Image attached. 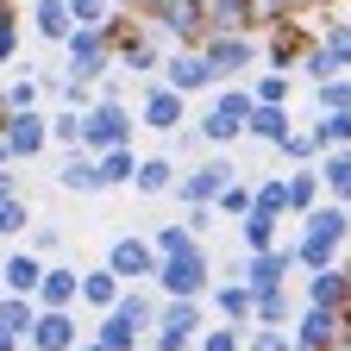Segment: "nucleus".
Masks as SVG:
<instances>
[{"label": "nucleus", "mask_w": 351, "mask_h": 351, "mask_svg": "<svg viewBox=\"0 0 351 351\" xmlns=\"http://www.w3.org/2000/svg\"><path fill=\"white\" fill-rule=\"evenodd\" d=\"M157 38H169V44H201L207 32H213V13H207V0H151V7L138 13Z\"/></svg>", "instance_id": "3"}, {"label": "nucleus", "mask_w": 351, "mask_h": 351, "mask_svg": "<svg viewBox=\"0 0 351 351\" xmlns=\"http://www.w3.org/2000/svg\"><path fill=\"white\" fill-rule=\"evenodd\" d=\"M320 51H326L339 69H351V19H332V25L320 32Z\"/></svg>", "instance_id": "39"}, {"label": "nucleus", "mask_w": 351, "mask_h": 351, "mask_svg": "<svg viewBox=\"0 0 351 351\" xmlns=\"http://www.w3.org/2000/svg\"><path fill=\"white\" fill-rule=\"evenodd\" d=\"M0 138H7L13 163H32V157H38L44 145H51V113H44V107H32V113H13Z\"/></svg>", "instance_id": "15"}, {"label": "nucleus", "mask_w": 351, "mask_h": 351, "mask_svg": "<svg viewBox=\"0 0 351 351\" xmlns=\"http://www.w3.org/2000/svg\"><path fill=\"white\" fill-rule=\"evenodd\" d=\"M201 57L213 63L219 82H245V75L263 63V38H257V32H226V25H213V32L201 38Z\"/></svg>", "instance_id": "1"}, {"label": "nucleus", "mask_w": 351, "mask_h": 351, "mask_svg": "<svg viewBox=\"0 0 351 351\" xmlns=\"http://www.w3.org/2000/svg\"><path fill=\"white\" fill-rule=\"evenodd\" d=\"M232 182H239L232 157H201L195 169H182V182H176V201H182V207H213Z\"/></svg>", "instance_id": "7"}, {"label": "nucleus", "mask_w": 351, "mask_h": 351, "mask_svg": "<svg viewBox=\"0 0 351 351\" xmlns=\"http://www.w3.org/2000/svg\"><path fill=\"white\" fill-rule=\"evenodd\" d=\"M239 245H245V251H270V245H282V219L263 213V207H251V213L239 219Z\"/></svg>", "instance_id": "28"}, {"label": "nucleus", "mask_w": 351, "mask_h": 351, "mask_svg": "<svg viewBox=\"0 0 351 351\" xmlns=\"http://www.w3.org/2000/svg\"><path fill=\"white\" fill-rule=\"evenodd\" d=\"M314 107H320V113H332V107H351V69L314 88Z\"/></svg>", "instance_id": "46"}, {"label": "nucleus", "mask_w": 351, "mask_h": 351, "mask_svg": "<svg viewBox=\"0 0 351 351\" xmlns=\"http://www.w3.org/2000/svg\"><path fill=\"white\" fill-rule=\"evenodd\" d=\"M0 163H13V151H7V138H0Z\"/></svg>", "instance_id": "58"}, {"label": "nucleus", "mask_w": 351, "mask_h": 351, "mask_svg": "<svg viewBox=\"0 0 351 351\" xmlns=\"http://www.w3.org/2000/svg\"><path fill=\"white\" fill-rule=\"evenodd\" d=\"M245 332H251V326H232V320H226V326H207V332L195 339V351H245Z\"/></svg>", "instance_id": "40"}, {"label": "nucleus", "mask_w": 351, "mask_h": 351, "mask_svg": "<svg viewBox=\"0 0 351 351\" xmlns=\"http://www.w3.org/2000/svg\"><path fill=\"white\" fill-rule=\"evenodd\" d=\"M32 251H38V257H57V251H63V226H51V219L32 226Z\"/></svg>", "instance_id": "52"}, {"label": "nucleus", "mask_w": 351, "mask_h": 351, "mask_svg": "<svg viewBox=\"0 0 351 351\" xmlns=\"http://www.w3.org/2000/svg\"><path fill=\"white\" fill-rule=\"evenodd\" d=\"M145 7H151V0H138V13H145Z\"/></svg>", "instance_id": "59"}, {"label": "nucleus", "mask_w": 351, "mask_h": 351, "mask_svg": "<svg viewBox=\"0 0 351 351\" xmlns=\"http://www.w3.org/2000/svg\"><path fill=\"white\" fill-rule=\"evenodd\" d=\"M0 326H7L13 339H32V326H38V295H7V289H0Z\"/></svg>", "instance_id": "30"}, {"label": "nucleus", "mask_w": 351, "mask_h": 351, "mask_svg": "<svg viewBox=\"0 0 351 351\" xmlns=\"http://www.w3.org/2000/svg\"><path fill=\"white\" fill-rule=\"evenodd\" d=\"M307 301L314 307H351V263L339 257V263H326V270H307Z\"/></svg>", "instance_id": "19"}, {"label": "nucleus", "mask_w": 351, "mask_h": 351, "mask_svg": "<svg viewBox=\"0 0 351 351\" xmlns=\"http://www.w3.org/2000/svg\"><path fill=\"white\" fill-rule=\"evenodd\" d=\"M207 332V307L201 301H182V295H163V314L151 326V351H195V339Z\"/></svg>", "instance_id": "4"}, {"label": "nucleus", "mask_w": 351, "mask_h": 351, "mask_svg": "<svg viewBox=\"0 0 351 351\" xmlns=\"http://www.w3.org/2000/svg\"><path fill=\"white\" fill-rule=\"evenodd\" d=\"M145 119H132V107L125 101H95L82 113V151H119V145H132V132H138Z\"/></svg>", "instance_id": "5"}, {"label": "nucleus", "mask_w": 351, "mask_h": 351, "mask_svg": "<svg viewBox=\"0 0 351 351\" xmlns=\"http://www.w3.org/2000/svg\"><path fill=\"white\" fill-rule=\"evenodd\" d=\"M301 75H307V82H314V88H320V82H332V75H345V69H339V63H332V57L320 51V38H314V51H307V57H301Z\"/></svg>", "instance_id": "49"}, {"label": "nucleus", "mask_w": 351, "mask_h": 351, "mask_svg": "<svg viewBox=\"0 0 351 351\" xmlns=\"http://www.w3.org/2000/svg\"><path fill=\"white\" fill-rule=\"evenodd\" d=\"M289 332H295V351H332L345 339V314H339V307H314V301H307Z\"/></svg>", "instance_id": "12"}, {"label": "nucleus", "mask_w": 351, "mask_h": 351, "mask_svg": "<svg viewBox=\"0 0 351 351\" xmlns=\"http://www.w3.org/2000/svg\"><path fill=\"white\" fill-rule=\"evenodd\" d=\"M301 13H314V7H307V0H257L263 32H270V25H282V19H301Z\"/></svg>", "instance_id": "47"}, {"label": "nucleus", "mask_w": 351, "mask_h": 351, "mask_svg": "<svg viewBox=\"0 0 351 351\" xmlns=\"http://www.w3.org/2000/svg\"><path fill=\"white\" fill-rule=\"evenodd\" d=\"M151 289H157V295H182V301H207V289H213V257H207V245L195 239L189 251L163 257Z\"/></svg>", "instance_id": "2"}, {"label": "nucleus", "mask_w": 351, "mask_h": 351, "mask_svg": "<svg viewBox=\"0 0 351 351\" xmlns=\"http://www.w3.org/2000/svg\"><path fill=\"white\" fill-rule=\"evenodd\" d=\"M295 270H301L295 245H270V251H245L232 276H245L251 289H289V276H295Z\"/></svg>", "instance_id": "11"}, {"label": "nucleus", "mask_w": 351, "mask_h": 351, "mask_svg": "<svg viewBox=\"0 0 351 351\" xmlns=\"http://www.w3.org/2000/svg\"><path fill=\"white\" fill-rule=\"evenodd\" d=\"M113 57H119V69H125V75H145V82H151V75H163V57H169V51H163V38H157L151 25H138V32H132Z\"/></svg>", "instance_id": "16"}, {"label": "nucleus", "mask_w": 351, "mask_h": 351, "mask_svg": "<svg viewBox=\"0 0 351 351\" xmlns=\"http://www.w3.org/2000/svg\"><path fill=\"white\" fill-rule=\"evenodd\" d=\"M138 151L132 145H119V151H101V176H107V189H132V176H138Z\"/></svg>", "instance_id": "35"}, {"label": "nucleus", "mask_w": 351, "mask_h": 351, "mask_svg": "<svg viewBox=\"0 0 351 351\" xmlns=\"http://www.w3.org/2000/svg\"><path fill=\"white\" fill-rule=\"evenodd\" d=\"M320 182H326V201H345L351 207V151H320Z\"/></svg>", "instance_id": "29"}, {"label": "nucleus", "mask_w": 351, "mask_h": 351, "mask_svg": "<svg viewBox=\"0 0 351 351\" xmlns=\"http://www.w3.org/2000/svg\"><path fill=\"white\" fill-rule=\"evenodd\" d=\"M295 226L314 232V239H332V245L345 251V239H351V207H345V201H320L307 219H295Z\"/></svg>", "instance_id": "22"}, {"label": "nucleus", "mask_w": 351, "mask_h": 351, "mask_svg": "<svg viewBox=\"0 0 351 351\" xmlns=\"http://www.w3.org/2000/svg\"><path fill=\"white\" fill-rule=\"evenodd\" d=\"M151 245H157V257H176V251H189V245H195V232L176 219V226H157V232H151Z\"/></svg>", "instance_id": "48"}, {"label": "nucleus", "mask_w": 351, "mask_h": 351, "mask_svg": "<svg viewBox=\"0 0 351 351\" xmlns=\"http://www.w3.org/2000/svg\"><path fill=\"white\" fill-rule=\"evenodd\" d=\"M251 326H295L289 289H257V320H251Z\"/></svg>", "instance_id": "33"}, {"label": "nucleus", "mask_w": 351, "mask_h": 351, "mask_svg": "<svg viewBox=\"0 0 351 351\" xmlns=\"http://www.w3.org/2000/svg\"><path fill=\"white\" fill-rule=\"evenodd\" d=\"M7 119H13V101H7V88H0V132H7Z\"/></svg>", "instance_id": "56"}, {"label": "nucleus", "mask_w": 351, "mask_h": 351, "mask_svg": "<svg viewBox=\"0 0 351 351\" xmlns=\"http://www.w3.org/2000/svg\"><path fill=\"white\" fill-rule=\"evenodd\" d=\"M307 51H314V32H307L301 19H282V25L263 32V63L270 69H301Z\"/></svg>", "instance_id": "14"}, {"label": "nucleus", "mask_w": 351, "mask_h": 351, "mask_svg": "<svg viewBox=\"0 0 351 351\" xmlns=\"http://www.w3.org/2000/svg\"><path fill=\"white\" fill-rule=\"evenodd\" d=\"M107 263H113V276L125 282V289H138V282H157V245L151 239H138V232H119L113 245H107Z\"/></svg>", "instance_id": "10"}, {"label": "nucleus", "mask_w": 351, "mask_h": 351, "mask_svg": "<svg viewBox=\"0 0 351 351\" xmlns=\"http://www.w3.org/2000/svg\"><path fill=\"white\" fill-rule=\"evenodd\" d=\"M44 270H51V257H38V251H13L7 263H0V289H7V295H38Z\"/></svg>", "instance_id": "20"}, {"label": "nucleus", "mask_w": 351, "mask_h": 351, "mask_svg": "<svg viewBox=\"0 0 351 351\" xmlns=\"http://www.w3.org/2000/svg\"><path fill=\"white\" fill-rule=\"evenodd\" d=\"M32 32H38L44 44H69V32H75L69 0H32Z\"/></svg>", "instance_id": "24"}, {"label": "nucleus", "mask_w": 351, "mask_h": 351, "mask_svg": "<svg viewBox=\"0 0 351 351\" xmlns=\"http://www.w3.org/2000/svg\"><path fill=\"white\" fill-rule=\"evenodd\" d=\"M289 95H295V69H263V75H251V101L289 107Z\"/></svg>", "instance_id": "31"}, {"label": "nucleus", "mask_w": 351, "mask_h": 351, "mask_svg": "<svg viewBox=\"0 0 351 351\" xmlns=\"http://www.w3.org/2000/svg\"><path fill=\"white\" fill-rule=\"evenodd\" d=\"M75 351H113V345H101V339H82V345H75Z\"/></svg>", "instance_id": "57"}, {"label": "nucleus", "mask_w": 351, "mask_h": 351, "mask_svg": "<svg viewBox=\"0 0 351 351\" xmlns=\"http://www.w3.org/2000/svg\"><path fill=\"white\" fill-rule=\"evenodd\" d=\"M295 132V119H289V107H251V125H245V138H257V145H270V151H282V138Z\"/></svg>", "instance_id": "26"}, {"label": "nucleus", "mask_w": 351, "mask_h": 351, "mask_svg": "<svg viewBox=\"0 0 351 351\" xmlns=\"http://www.w3.org/2000/svg\"><path fill=\"white\" fill-rule=\"evenodd\" d=\"M57 189H63V195H107V176H101V157L75 145V151L63 157V169H57Z\"/></svg>", "instance_id": "17"}, {"label": "nucleus", "mask_w": 351, "mask_h": 351, "mask_svg": "<svg viewBox=\"0 0 351 351\" xmlns=\"http://www.w3.org/2000/svg\"><path fill=\"white\" fill-rule=\"evenodd\" d=\"M63 57H69V75L75 82H107L119 69V57H113V44H107L101 25H75L69 44H63Z\"/></svg>", "instance_id": "6"}, {"label": "nucleus", "mask_w": 351, "mask_h": 351, "mask_svg": "<svg viewBox=\"0 0 351 351\" xmlns=\"http://www.w3.org/2000/svg\"><path fill=\"white\" fill-rule=\"evenodd\" d=\"M207 301L219 307V320H232V326H251V320H257V289H251L245 276L213 282V289H207Z\"/></svg>", "instance_id": "18"}, {"label": "nucleus", "mask_w": 351, "mask_h": 351, "mask_svg": "<svg viewBox=\"0 0 351 351\" xmlns=\"http://www.w3.org/2000/svg\"><path fill=\"white\" fill-rule=\"evenodd\" d=\"M125 282L113 276V263H95V270H82V307H95V314H107V307H119Z\"/></svg>", "instance_id": "25"}, {"label": "nucleus", "mask_w": 351, "mask_h": 351, "mask_svg": "<svg viewBox=\"0 0 351 351\" xmlns=\"http://www.w3.org/2000/svg\"><path fill=\"white\" fill-rule=\"evenodd\" d=\"M182 226H189L195 239H207V232H213V207H182Z\"/></svg>", "instance_id": "53"}, {"label": "nucleus", "mask_w": 351, "mask_h": 351, "mask_svg": "<svg viewBox=\"0 0 351 351\" xmlns=\"http://www.w3.org/2000/svg\"><path fill=\"white\" fill-rule=\"evenodd\" d=\"M295 257H301V270H326V263H339V245H332V239H314V232H301V239H295Z\"/></svg>", "instance_id": "38"}, {"label": "nucleus", "mask_w": 351, "mask_h": 351, "mask_svg": "<svg viewBox=\"0 0 351 351\" xmlns=\"http://www.w3.org/2000/svg\"><path fill=\"white\" fill-rule=\"evenodd\" d=\"M145 351H151V345H145Z\"/></svg>", "instance_id": "60"}, {"label": "nucleus", "mask_w": 351, "mask_h": 351, "mask_svg": "<svg viewBox=\"0 0 351 351\" xmlns=\"http://www.w3.org/2000/svg\"><path fill=\"white\" fill-rule=\"evenodd\" d=\"M176 182H182L176 157H145L138 176H132V195H176Z\"/></svg>", "instance_id": "27"}, {"label": "nucleus", "mask_w": 351, "mask_h": 351, "mask_svg": "<svg viewBox=\"0 0 351 351\" xmlns=\"http://www.w3.org/2000/svg\"><path fill=\"white\" fill-rule=\"evenodd\" d=\"M314 132H320V145H326V151H351V107L320 113V119H314Z\"/></svg>", "instance_id": "37"}, {"label": "nucleus", "mask_w": 351, "mask_h": 351, "mask_svg": "<svg viewBox=\"0 0 351 351\" xmlns=\"http://www.w3.org/2000/svg\"><path fill=\"white\" fill-rule=\"evenodd\" d=\"M25 226H32V207H25L19 195H13V201H0V239H19Z\"/></svg>", "instance_id": "50"}, {"label": "nucleus", "mask_w": 351, "mask_h": 351, "mask_svg": "<svg viewBox=\"0 0 351 351\" xmlns=\"http://www.w3.org/2000/svg\"><path fill=\"white\" fill-rule=\"evenodd\" d=\"M320 201H326L320 169H314V163H295V169H289V219H307Z\"/></svg>", "instance_id": "21"}, {"label": "nucleus", "mask_w": 351, "mask_h": 351, "mask_svg": "<svg viewBox=\"0 0 351 351\" xmlns=\"http://www.w3.org/2000/svg\"><path fill=\"white\" fill-rule=\"evenodd\" d=\"M163 82L176 88V95H213L219 88V75H213V63L201 57V44H169V57H163Z\"/></svg>", "instance_id": "9"}, {"label": "nucleus", "mask_w": 351, "mask_h": 351, "mask_svg": "<svg viewBox=\"0 0 351 351\" xmlns=\"http://www.w3.org/2000/svg\"><path fill=\"white\" fill-rule=\"evenodd\" d=\"M251 195H257V207H263V213L289 219V169H276V176H257V182H251Z\"/></svg>", "instance_id": "34"}, {"label": "nucleus", "mask_w": 351, "mask_h": 351, "mask_svg": "<svg viewBox=\"0 0 351 351\" xmlns=\"http://www.w3.org/2000/svg\"><path fill=\"white\" fill-rule=\"evenodd\" d=\"M19 195V163H0V201Z\"/></svg>", "instance_id": "54"}, {"label": "nucleus", "mask_w": 351, "mask_h": 351, "mask_svg": "<svg viewBox=\"0 0 351 351\" xmlns=\"http://www.w3.org/2000/svg\"><path fill=\"white\" fill-rule=\"evenodd\" d=\"M138 119H145L151 132H163V138H176V132L189 125V95H176L163 75H151V82L138 88Z\"/></svg>", "instance_id": "8"}, {"label": "nucleus", "mask_w": 351, "mask_h": 351, "mask_svg": "<svg viewBox=\"0 0 351 351\" xmlns=\"http://www.w3.org/2000/svg\"><path fill=\"white\" fill-rule=\"evenodd\" d=\"M38 307H82V270H69V263H51L38 282Z\"/></svg>", "instance_id": "23"}, {"label": "nucleus", "mask_w": 351, "mask_h": 351, "mask_svg": "<svg viewBox=\"0 0 351 351\" xmlns=\"http://www.w3.org/2000/svg\"><path fill=\"white\" fill-rule=\"evenodd\" d=\"M19 57V7L13 0H0V69Z\"/></svg>", "instance_id": "41"}, {"label": "nucleus", "mask_w": 351, "mask_h": 351, "mask_svg": "<svg viewBox=\"0 0 351 351\" xmlns=\"http://www.w3.org/2000/svg\"><path fill=\"white\" fill-rule=\"evenodd\" d=\"M7 101H13V113H32V107L44 101V82H38V69H32V75H19V82H7Z\"/></svg>", "instance_id": "45"}, {"label": "nucleus", "mask_w": 351, "mask_h": 351, "mask_svg": "<svg viewBox=\"0 0 351 351\" xmlns=\"http://www.w3.org/2000/svg\"><path fill=\"white\" fill-rule=\"evenodd\" d=\"M251 207H257V195H251V182H245V176H239V182H232L226 195L213 201V213H226V219H245Z\"/></svg>", "instance_id": "43"}, {"label": "nucleus", "mask_w": 351, "mask_h": 351, "mask_svg": "<svg viewBox=\"0 0 351 351\" xmlns=\"http://www.w3.org/2000/svg\"><path fill=\"white\" fill-rule=\"evenodd\" d=\"M95 339L101 345H113V351H145V332L132 326L125 314H101V326H95Z\"/></svg>", "instance_id": "32"}, {"label": "nucleus", "mask_w": 351, "mask_h": 351, "mask_svg": "<svg viewBox=\"0 0 351 351\" xmlns=\"http://www.w3.org/2000/svg\"><path fill=\"white\" fill-rule=\"evenodd\" d=\"M69 13H75V25H107L119 7L113 0H69Z\"/></svg>", "instance_id": "51"}, {"label": "nucleus", "mask_w": 351, "mask_h": 351, "mask_svg": "<svg viewBox=\"0 0 351 351\" xmlns=\"http://www.w3.org/2000/svg\"><path fill=\"white\" fill-rule=\"evenodd\" d=\"M245 351H295V332L289 326H251L245 332Z\"/></svg>", "instance_id": "44"}, {"label": "nucleus", "mask_w": 351, "mask_h": 351, "mask_svg": "<svg viewBox=\"0 0 351 351\" xmlns=\"http://www.w3.org/2000/svg\"><path fill=\"white\" fill-rule=\"evenodd\" d=\"M0 351H25V339H13L7 326H0Z\"/></svg>", "instance_id": "55"}, {"label": "nucleus", "mask_w": 351, "mask_h": 351, "mask_svg": "<svg viewBox=\"0 0 351 351\" xmlns=\"http://www.w3.org/2000/svg\"><path fill=\"white\" fill-rule=\"evenodd\" d=\"M75 345H82L75 307H38V326H32L25 351H75Z\"/></svg>", "instance_id": "13"}, {"label": "nucleus", "mask_w": 351, "mask_h": 351, "mask_svg": "<svg viewBox=\"0 0 351 351\" xmlns=\"http://www.w3.org/2000/svg\"><path fill=\"white\" fill-rule=\"evenodd\" d=\"M51 145H82V107H57L51 113Z\"/></svg>", "instance_id": "42"}, {"label": "nucleus", "mask_w": 351, "mask_h": 351, "mask_svg": "<svg viewBox=\"0 0 351 351\" xmlns=\"http://www.w3.org/2000/svg\"><path fill=\"white\" fill-rule=\"evenodd\" d=\"M320 151H326V145H320L314 125H295L289 138H282V163H289V169H295V163H320Z\"/></svg>", "instance_id": "36"}]
</instances>
